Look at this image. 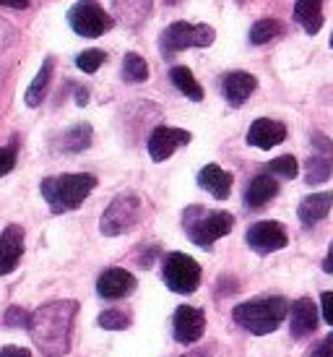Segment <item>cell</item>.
Masks as SVG:
<instances>
[{
	"label": "cell",
	"mask_w": 333,
	"mask_h": 357,
	"mask_svg": "<svg viewBox=\"0 0 333 357\" xmlns=\"http://www.w3.org/2000/svg\"><path fill=\"white\" fill-rule=\"evenodd\" d=\"M79 313L76 300H55L31 313L29 334L45 357H63L70 349L73 318Z\"/></svg>",
	"instance_id": "cell-1"
},
{
	"label": "cell",
	"mask_w": 333,
	"mask_h": 357,
	"mask_svg": "<svg viewBox=\"0 0 333 357\" xmlns=\"http://www.w3.org/2000/svg\"><path fill=\"white\" fill-rule=\"evenodd\" d=\"M97 188V178L86 172H65L42 180V199L47 201L52 214H65L79 208L88 199V193Z\"/></svg>",
	"instance_id": "cell-2"
},
{
	"label": "cell",
	"mask_w": 333,
	"mask_h": 357,
	"mask_svg": "<svg viewBox=\"0 0 333 357\" xmlns=\"http://www.w3.org/2000/svg\"><path fill=\"white\" fill-rule=\"evenodd\" d=\"M286 313H289V303L284 298H255L235 305L232 318L255 337H265L284 324Z\"/></svg>",
	"instance_id": "cell-3"
},
{
	"label": "cell",
	"mask_w": 333,
	"mask_h": 357,
	"mask_svg": "<svg viewBox=\"0 0 333 357\" xmlns=\"http://www.w3.org/2000/svg\"><path fill=\"white\" fill-rule=\"evenodd\" d=\"M183 227L187 238L196 243L198 248H211L216 240L224 238L235 227V217L229 211H208L203 206H190L183 214Z\"/></svg>",
	"instance_id": "cell-4"
},
{
	"label": "cell",
	"mask_w": 333,
	"mask_h": 357,
	"mask_svg": "<svg viewBox=\"0 0 333 357\" xmlns=\"http://www.w3.org/2000/svg\"><path fill=\"white\" fill-rule=\"evenodd\" d=\"M216 31L208 24H187V21H175L169 24L162 37H159V50L164 58H172L175 52L187 50V47H208L214 45Z\"/></svg>",
	"instance_id": "cell-5"
},
{
	"label": "cell",
	"mask_w": 333,
	"mask_h": 357,
	"mask_svg": "<svg viewBox=\"0 0 333 357\" xmlns=\"http://www.w3.org/2000/svg\"><path fill=\"white\" fill-rule=\"evenodd\" d=\"M138 217H141V199L136 193H120L104 208L102 222H99V232L107 235V238L125 235L138 225Z\"/></svg>",
	"instance_id": "cell-6"
},
{
	"label": "cell",
	"mask_w": 333,
	"mask_h": 357,
	"mask_svg": "<svg viewBox=\"0 0 333 357\" xmlns=\"http://www.w3.org/2000/svg\"><path fill=\"white\" fill-rule=\"evenodd\" d=\"M162 274H164L166 287L177 292V295H193L201 287V266L196 258L187 253H166L164 264H162Z\"/></svg>",
	"instance_id": "cell-7"
},
{
	"label": "cell",
	"mask_w": 333,
	"mask_h": 357,
	"mask_svg": "<svg viewBox=\"0 0 333 357\" xmlns=\"http://www.w3.org/2000/svg\"><path fill=\"white\" fill-rule=\"evenodd\" d=\"M68 24L76 34L94 40V37H102L104 31L112 29V26H115V19L99 6L97 0H79V3L68 10Z\"/></svg>",
	"instance_id": "cell-8"
},
{
	"label": "cell",
	"mask_w": 333,
	"mask_h": 357,
	"mask_svg": "<svg viewBox=\"0 0 333 357\" xmlns=\"http://www.w3.org/2000/svg\"><path fill=\"white\" fill-rule=\"evenodd\" d=\"M333 175V141L325 133H313V154L304 162V183L320 185Z\"/></svg>",
	"instance_id": "cell-9"
},
{
	"label": "cell",
	"mask_w": 333,
	"mask_h": 357,
	"mask_svg": "<svg viewBox=\"0 0 333 357\" xmlns=\"http://www.w3.org/2000/svg\"><path fill=\"white\" fill-rule=\"evenodd\" d=\"M247 245L261 253V256H268V253H276L289 245V235H286V227L281 222H255L253 227L247 229Z\"/></svg>",
	"instance_id": "cell-10"
},
{
	"label": "cell",
	"mask_w": 333,
	"mask_h": 357,
	"mask_svg": "<svg viewBox=\"0 0 333 357\" xmlns=\"http://www.w3.org/2000/svg\"><path fill=\"white\" fill-rule=\"evenodd\" d=\"M190 133L183 128H172V126H159V128L151 130L148 136V157L154 162H164L175 154L180 146H187L190 144Z\"/></svg>",
	"instance_id": "cell-11"
},
{
	"label": "cell",
	"mask_w": 333,
	"mask_h": 357,
	"mask_svg": "<svg viewBox=\"0 0 333 357\" xmlns=\"http://www.w3.org/2000/svg\"><path fill=\"white\" fill-rule=\"evenodd\" d=\"M206 331V316L203 310H198L193 305H180L175 310V318H172V334L180 344H193L203 337Z\"/></svg>",
	"instance_id": "cell-12"
},
{
	"label": "cell",
	"mask_w": 333,
	"mask_h": 357,
	"mask_svg": "<svg viewBox=\"0 0 333 357\" xmlns=\"http://www.w3.org/2000/svg\"><path fill=\"white\" fill-rule=\"evenodd\" d=\"M320 326V313L310 298H300L289 307V331L294 339H307L313 337Z\"/></svg>",
	"instance_id": "cell-13"
},
{
	"label": "cell",
	"mask_w": 333,
	"mask_h": 357,
	"mask_svg": "<svg viewBox=\"0 0 333 357\" xmlns=\"http://www.w3.org/2000/svg\"><path fill=\"white\" fill-rule=\"evenodd\" d=\"M21 253H24V227L8 225L0 232V277H6L19 266Z\"/></svg>",
	"instance_id": "cell-14"
},
{
	"label": "cell",
	"mask_w": 333,
	"mask_h": 357,
	"mask_svg": "<svg viewBox=\"0 0 333 357\" xmlns=\"http://www.w3.org/2000/svg\"><path fill=\"white\" fill-rule=\"evenodd\" d=\"M136 277L125 271V268H107L97 282V292L99 298L104 300H120V298H127V295H133V289H136Z\"/></svg>",
	"instance_id": "cell-15"
},
{
	"label": "cell",
	"mask_w": 333,
	"mask_h": 357,
	"mask_svg": "<svg viewBox=\"0 0 333 357\" xmlns=\"http://www.w3.org/2000/svg\"><path fill=\"white\" fill-rule=\"evenodd\" d=\"M284 139H286V126L271 118H258L250 126V130H247V144L263 151L279 146Z\"/></svg>",
	"instance_id": "cell-16"
},
{
	"label": "cell",
	"mask_w": 333,
	"mask_h": 357,
	"mask_svg": "<svg viewBox=\"0 0 333 357\" xmlns=\"http://www.w3.org/2000/svg\"><path fill=\"white\" fill-rule=\"evenodd\" d=\"M258 86V79L247 70H232L222 79V94L232 107H242Z\"/></svg>",
	"instance_id": "cell-17"
},
{
	"label": "cell",
	"mask_w": 333,
	"mask_h": 357,
	"mask_svg": "<svg viewBox=\"0 0 333 357\" xmlns=\"http://www.w3.org/2000/svg\"><path fill=\"white\" fill-rule=\"evenodd\" d=\"M333 208V190H323V193H313L304 196L302 204L297 206V217L304 227H315L320 219L328 217V211Z\"/></svg>",
	"instance_id": "cell-18"
},
{
	"label": "cell",
	"mask_w": 333,
	"mask_h": 357,
	"mask_svg": "<svg viewBox=\"0 0 333 357\" xmlns=\"http://www.w3.org/2000/svg\"><path fill=\"white\" fill-rule=\"evenodd\" d=\"M198 185L203 190H208L214 199L224 201L232 193V175L222 169L219 165H206V167L198 172Z\"/></svg>",
	"instance_id": "cell-19"
},
{
	"label": "cell",
	"mask_w": 333,
	"mask_h": 357,
	"mask_svg": "<svg viewBox=\"0 0 333 357\" xmlns=\"http://www.w3.org/2000/svg\"><path fill=\"white\" fill-rule=\"evenodd\" d=\"M276 193H279V180H276V175H271V172L268 175H255L245 190V206L247 208L265 206L271 199H276Z\"/></svg>",
	"instance_id": "cell-20"
},
{
	"label": "cell",
	"mask_w": 333,
	"mask_h": 357,
	"mask_svg": "<svg viewBox=\"0 0 333 357\" xmlns=\"http://www.w3.org/2000/svg\"><path fill=\"white\" fill-rule=\"evenodd\" d=\"M294 21L302 24L307 34H318L323 26V0H297L294 3Z\"/></svg>",
	"instance_id": "cell-21"
},
{
	"label": "cell",
	"mask_w": 333,
	"mask_h": 357,
	"mask_svg": "<svg viewBox=\"0 0 333 357\" xmlns=\"http://www.w3.org/2000/svg\"><path fill=\"white\" fill-rule=\"evenodd\" d=\"M151 6L154 0H112V8H115V16H118L125 26H138L141 21L151 13Z\"/></svg>",
	"instance_id": "cell-22"
},
{
	"label": "cell",
	"mask_w": 333,
	"mask_h": 357,
	"mask_svg": "<svg viewBox=\"0 0 333 357\" xmlns=\"http://www.w3.org/2000/svg\"><path fill=\"white\" fill-rule=\"evenodd\" d=\"M91 136H94V133H91V126H88V123H76L73 128H68L58 139V149L65 151V154H79V151L91 146Z\"/></svg>",
	"instance_id": "cell-23"
},
{
	"label": "cell",
	"mask_w": 333,
	"mask_h": 357,
	"mask_svg": "<svg viewBox=\"0 0 333 357\" xmlns=\"http://www.w3.org/2000/svg\"><path fill=\"white\" fill-rule=\"evenodd\" d=\"M169 79H172V84L180 89V94H185L187 100H193V102L203 100V89H201V84L196 81V76H193V70L190 68H185V66H175V68L169 70Z\"/></svg>",
	"instance_id": "cell-24"
},
{
	"label": "cell",
	"mask_w": 333,
	"mask_h": 357,
	"mask_svg": "<svg viewBox=\"0 0 333 357\" xmlns=\"http://www.w3.org/2000/svg\"><path fill=\"white\" fill-rule=\"evenodd\" d=\"M52 66H55V60L47 58L45 60V66L40 68V73H37V79L31 81V86L26 89V105L29 107H37V105H42V100H45V94H47L49 89V81H52Z\"/></svg>",
	"instance_id": "cell-25"
},
{
	"label": "cell",
	"mask_w": 333,
	"mask_h": 357,
	"mask_svg": "<svg viewBox=\"0 0 333 357\" xmlns=\"http://www.w3.org/2000/svg\"><path fill=\"white\" fill-rule=\"evenodd\" d=\"M281 31H284L281 21L261 19V21H255L253 29H250V42H253V45H265V42H271L274 37H279Z\"/></svg>",
	"instance_id": "cell-26"
},
{
	"label": "cell",
	"mask_w": 333,
	"mask_h": 357,
	"mask_svg": "<svg viewBox=\"0 0 333 357\" xmlns=\"http://www.w3.org/2000/svg\"><path fill=\"white\" fill-rule=\"evenodd\" d=\"M123 79L130 81V84H141V81L148 79V66L146 60L136 55V52H127L125 60H123Z\"/></svg>",
	"instance_id": "cell-27"
},
{
	"label": "cell",
	"mask_w": 333,
	"mask_h": 357,
	"mask_svg": "<svg viewBox=\"0 0 333 357\" xmlns=\"http://www.w3.org/2000/svg\"><path fill=\"white\" fill-rule=\"evenodd\" d=\"M268 172L276 175V178H284V180H294L300 175V162L292 157V154H284V157H276L268 162Z\"/></svg>",
	"instance_id": "cell-28"
},
{
	"label": "cell",
	"mask_w": 333,
	"mask_h": 357,
	"mask_svg": "<svg viewBox=\"0 0 333 357\" xmlns=\"http://www.w3.org/2000/svg\"><path fill=\"white\" fill-rule=\"evenodd\" d=\"M97 324L107 331H125L130 326V316L123 310H104V313H99Z\"/></svg>",
	"instance_id": "cell-29"
},
{
	"label": "cell",
	"mask_w": 333,
	"mask_h": 357,
	"mask_svg": "<svg viewBox=\"0 0 333 357\" xmlns=\"http://www.w3.org/2000/svg\"><path fill=\"white\" fill-rule=\"evenodd\" d=\"M104 58H107V55L102 50H84L79 58H76V66H79L84 73H97V70L102 68Z\"/></svg>",
	"instance_id": "cell-30"
},
{
	"label": "cell",
	"mask_w": 333,
	"mask_h": 357,
	"mask_svg": "<svg viewBox=\"0 0 333 357\" xmlns=\"http://www.w3.org/2000/svg\"><path fill=\"white\" fill-rule=\"evenodd\" d=\"M29 321L31 316L26 313V310H21L19 305H10L8 310H6V326L10 328H29Z\"/></svg>",
	"instance_id": "cell-31"
},
{
	"label": "cell",
	"mask_w": 333,
	"mask_h": 357,
	"mask_svg": "<svg viewBox=\"0 0 333 357\" xmlns=\"http://www.w3.org/2000/svg\"><path fill=\"white\" fill-rule=\"evenodd\" d=\"M16 167V146H0V178Z\"/></svg>",
	"instance_id": "cell-32"
},
{
	"label": "cell",
	"mask_w": 333,
	"mask_h": 357,
	"mask_svg": "<svg viewBox=\"0 0 333 357\" xmlns=\"http://www.w3.org/2000/svg\"><path fill=\"white\" fill-rule=\"evenodd\" d=\"M310 357H333V334H328L323 342H318V344L310 349Z\"/></svg>",
	"instance_id": "cell-33"
},
{
	"label": "cell",
	"mask_w": 333,
	"mask_h": 357,
	"mask_svg": "<svg viewBox=\"0 0 333 357\" xmlns=\"http://www.w3.org/2000/svg\"><path fill=\"white\" fill-rule=\"evenodd\" d=\"M320 313L328 326H333V292H323L320 295Z\"/></svg>",
	"instance_id": "cell-34"
},
{
	"label": "cell",
	"mask_w": 333,
	"mask_h": 357,
	"mask_svg": "<svg viewBox=\"0 0 333 357\" xmlns=\"http://www.w3.org/2000/svg\"><path fill=\"white\" fill-rule=\"evenodd\" d=\"M0 357H31V352L24 347H3L0 349Z\"/></svg>",
	"instance_id": "cell-35"
},
{
	"label": "cell",
	"mask_w": 333,
	"mask_h": 357,
	"mask_svg": "<svg viewBox=\"0 0 333 357\" xmlns=\"http://www.w3.org/2000/svg\"><path fill=\"white\" fill-rule=\"evenodd\" d=\"M320 266H323L325 274H331V277H333V240H331V245H328V253H325V258H323V264H320Z\"/></svg>",
	"instance_id": "cell-36"
},
{
	"label": "cell",
	"mask_w": 333,
	"mask_h": 357,
	"mask_svg": "<svg viewBox=\"0 0 333 357\" xmlns=\"http://www.w3.org/2000/svg\"><path fill=\"white\" fill-rule=\"evenodd\" d=\"M0 6H8V8L24 10L26 6H29V0H0Z\"/></svg>",
	"instance_id": "cell-37"
},
{
	"label": "cell",
	"mask_w": 333,
	"mask_h": 357,
	"mask_svg": "<svg viewBox=\"0 0 333 357\" xmlns=\"http://www.w3.org/2000/svg\"><path fill=\"white\" fill-rule=\"evenodd\" d=\"M86 102H88V91L86 89H76V105H81V107H84Z\"/></svg>",
	"instance_id": "cell-38"
},
{
	"label": "cell",
	"mask_w": 333,
	"mask_h": 357,
	"mask_svg": "<svg viewBox=\"0 0 333 357\" xmlns=\"http://www.w3.org/2000/svg\"><path fill=\"white\" fill-rule=\"evenodd\" d=\"M166 6H180V3H183V0H164Z\"/></svg>",
	"instance_id": "cell-39"
},
{
	"label": "cell",
	"mask_w": 333,
	"mask_h": 357,
	"mask_svg": "<svg viewBox=\"0 0 333 357\" xmlns=\"http://www.w3.org/2000/svg\"><path fill=\"white\" fill-rule=\"evenodd\" d=\"M331 47H333V34H331Z\"/></svg>",
	"instance_id": "cell-40"
}]
</instances>
